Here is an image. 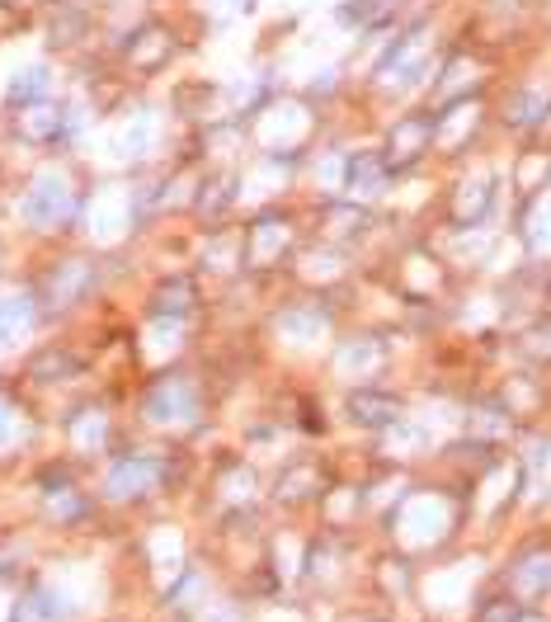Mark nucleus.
<instances>
[{
  "label": "nucleus",
  "instance_id": "1",
  "mask_svg": "<svg viewBox=\"0 0 551 622\" xmlns=\"http://www.w3.org/2000/svg\"><path fill=\"white\" fill-rule=\"evenodd\" d=\"M147 420L156 424H193L199 420V387H193L189 378H161L147 392Z\"/></svg>",
  "mask_w": 551,
  "mask_h": 622
},
{
  "label": "nucleus",
  "instance_id": "2",
  "mask_svg": "<svg viewBox=\"0 0 551 622\" xmlns=\"http://www.w3.org/2000/svg\"><path fill=\"white\" fill-rule=\"evenodd\" d=\"M71 203H76V193H71V185L62 180V175H39V180L29 185L24 193V222L33 226H57Z\"/></svg>",
  "mask_w": 551,
  "mask_h": 622
},
{
  "label": "nucleus",
  "instance_id": "3",
  "mask_svg": "<svg viewBox=\"0 0 551 622\" xmlns=\"http://www.w3.org/2000/svg\"><path fill=\"white\" fill-rule=\"evenodd\" d=\"M156 482H161V457L156 453H128L118 457L109 476H104V486H109L114 500H133V495H147Z\"/></svg>",
  "mask_w": 551,
  "mask_h": 622
},
{
  "label": "nucleus",
  "instance_id": "4",
  "mask_svg": "<svg viewBox=\"0 0 551 622\" xmlns=\"http://www.w3.org/2000/svg\"><path fill=\"white\" fill-rule=\"evenodd\" d=\"M430 137H434V123L430 118H401L396 128H391V137H386V166L391 170H401V166H415L420 156H424V147H430Z\"/></svg>",
  "mask_w": 551,
  "mask_h": 622
},
{
  "label": "nucleus",
  "instance_id": "5",
  "mask_svg": "<svg viewBox=\"0 0 551 622\" xmlns=\"http://www.w3.org/2000/svg\"><path fill=\"white\" fill-rule=\"evenodd\" d=\"M349 420L368 424V430H391V424H401V397L378 392V387H359L349 397Z\"/></svg>",
  "mask_w": 551,
  "mask_h": 622
},
{
  "label": "nucleus",
  "instance_id": "6",
  "mask_svg": "<svg viewBox=\"0 0 551 622\" xmlns=\"http://www.w3.org/2000/svg\"><path fill=\"white\" fill-rule=\"evenodd\" d=\"M386 156H353V161H349V175H345V189H349V199L353 203H378L382 199V193H386Z\"/></svg>",
  "mask_w": 551,
  "mask_h": 622
},
{
  "label": "nucleus",
  "instance_id": "7",
  "mask_svg": "<svg viewBox=\"0 0 551 622\" xmlns=\"http://www.w3.org/2000/svg\"><path fill=\"white\" fill-rule=\"evenodd\" d=\"M193 312H199V288H193V278H166L151 297L156 321H189Z\"/></svg>",
  "mask_w": 551,
  "mask_h": 622
},
{
  "label": "nucleus",
  "instance_id": "8",
  "mask_svg": "<svg viewBox=\"0 0 551 622\" xmlns=\"http://www.w3.org/2000/svg\"><path fill=\"white\" fill-rule=\"evenodd\" d=\"M509 580H513V590H519L523 599L551 594V552H528V557L509 571Z\"/></svg>",
  "mask_w": 551,
  "mask_h": 622
},
{
  "label": "nucleus",
  "instance_id": "9",
  "mask_svg": "<svg viewBox=\"0 0 551 622\" xmlns=\"http://www.w3.org/2000/svg\"><path fill=\"white\" fill-rule=\"evenodd\" d=\"M20 133L24 137H57L66 133V109H57V104H47V99H33L24 104V118H20Z\"/></svg>",
  "mask_w": 551,
  "mask_h": 622
},
{
  "label": "nucleus",
  "instance_id": "10",
  "mask_svg": "<svg viewBox=\"0 0 551 622\" xmlns=\"http://www.w3.org/2000/svg\"><path fill=\"white\" fill-rule=\"evenodd\" d=\"M490 189H495V180L490 175H476V180H467L457 189V203H453V212H457V222H481L486 218V208H490Z\"/></svg>",
  "mask_w": 551,
  "mask_h": 622
},
{
  "label": "nucleus",
  "instance_id": "11",
  "mask_svg": "<svg viewBox=\"0 0 551 622\" xmlns=\"http://www.w3.org/2000/svg\"><path fill=\"white\" fill-rule=\"evenodd\" d=\"M170 52H174V48H170V33H166V29H156V24H151V29H141L137 39L128 43L133 66H147V71L161 66V62L170 57Z\"/></svg>",
  "mask_w": 551,
  "mask_h": 622
},
{
  "label": "nucleus",
  "instance_id": "12",
  "mask_svg": "<svg viewBox=\"0 0 551 622\" xmlns=\"http://www.w3.org/2000/svg\"><path fill=\"white\" fill-rule=\"evenodd\" d=\"M29 326H33V302L29 297H0V349L24 340Z\"/></svg>",
  "mask_w": 551,
  "mask_h": 622
},
{
  "label": "nucleus",
  "instance_id": "13",
  "mask_svg": "<svg viewBox=\"0 0 551 622\" xmlns=\"http://www.w3.org/2000/svg\"><path fill=\"white\" fill-rule=\"evenodd\" d=\"M85 288H91V270L85 264H57V274L47 283V297H52V307H71Z\"/></svg>",
  "mask_w": 551,
  "mask_h": 622
},
{
  "label": "nucleus",
  "instance_id": "14",
  "mask_svg": "<svg viewBox=\"0 0 551 622\" xmlns=\"http://www.w3.org/2000/svg\"><path fill=\"white\" fill-rule=\"evenodd\" d=\"M547 109H551V99L542 91H519L509 99V123L513 128H538V123L547 118Z\"/></svg>",
  "mask_w": 551,
  "mask_h": 622
},
{
  "label": "nucleus",
  "instance_id": "15",
  "mask_svg": "<svg viewBox=\"0 0 551 622\" xmlns=\"http://www.w3.org/2000/svg\"><path fill=\"white\" fill-rule=\"evenodd\" d=\"M81 368V359L71 349H47V354H39V359L29 363V372L39 382H52V378H66V372H76Z\"/></svg>",
  "mask_w": 551,
  "mask_h": 622
},
{
  "label": "nucleus",
  "instance_id": "16",
  "mask_svg": "<svg viewBox=\"0 0 551 622\" xmlns=\"http://www.w3.org/2000/svg\"><path fill=\"white\" fill-rule=\"evenodd\" d=\"M66 609H62V599L52 594V590H33L29 603L20 609V622H62Z\"/></svg>",
  "mask_w": 551,
  "mask_h": 622
},
{
  "label": "nucleus",
  "instance_id": "17",
  "mask_svg": "<svg viewBox=\"0 0 551 622\" xmlns=\"http://www.w3.org/2000/svg\"><path fill=\"white\" fill-rule=\"evenodd\" d=\"M283 245H288V226L283 222H264V226H255V241H251V255L259 260V264H269Z\"/></svg>",
  "mask_w": 551,
  "mask_h": 622
},
{
  "label": "nucleus",
  "instance_id": "18",
  "mask_svg": "<svg viewBox=\"0 0 551 622\" xmlns=\"http://www.w3.org/2000/svg\"><path fill=\"white\" fill-rule=\"evenodd\" d=\"M43 91H47V66L39 62V66H29V71H20V76H14L10 99H14V104H29V99H43Z\"/></svg>",
  "mask_w": 551,
  "mask_h": 622
},
{
  "label": "nucleus",
  "instance_id": "19",
  "mask_svg": "<svg viewBox=\"0 0 551 622\" xmlns=\"http://www.w3.org/2000/svg\"><path fill=\"white\" fill-rule=\"evenodd\" d=\"M278 326L288 330V335H297V340H316V335L326 330V316L321 312H288Z\"/></svg>",
  "mask_w": 551,
  "mask_h": 622
},
{
  "label": "nucleus",
  "instance_id": "20",
  "mask_svg": "<svg viewBox=\"0 0 551 622\" xmlns=\"http://www.w3.org/2000/svg\"><path fill=\"white\" fill-rule=\"evenodd\" d=\"M368 218H363V208H349V203H340V208H330L326 212V226H330V236H359V226H363Z\"/></svg>",
  "mask_w": 551,
  "mask_h": 622
},
{
  "label": "nucleus",
  "instance_id": "21",
  "mask_svg": "<svg viewBox=\"0 0 551 622\" xmlns=\"http://www.w3.org/2000/svg\"><path fill=\"white\" fill-rule=\"evenodd\" d=\"M523 354H528V359H538V363H547V359H551V321L532 326V330L523 335Z\"/></svg>",
  "mask_w": 551,
  "mask_h": 622
},
{
  "label": "nucleus",
  "instance_id": "22",
  "mask_svg": "<svg viewBox=\"0 0 551 622\" xmlns=\"http://www.w3.org/2000/svg\"><path fill=\"white\" fill-rule=\"evenodd\" d=\"M382 14V0H345L340 6V24H368Z\"/></svg>",
  "mask_w": 551,
  "mask_h": 622
},
{
  "label": "nucleus",
  "instance_id": "23",
  "mask_svg": "<svg viewBox=\"0 0 551 622\" xmlns=\"http://www.w3.org/2000/svg\"><path fill=\"white\" fill-rule=\"evenodd\" d=\"M523 618V609L513 599H490V603H481V613H476V622H519Z\"/></svg>",
  "mask_w": 551,
  "mask_h": 622
},
{
  "label": "nucleus",
  "instance_id": "24",
  "mask_svg": "<svg viewBox=\"0 0 551 622\" xmlns=\"http://www.w3.org/2000/svg\"><path fill=\"white\" fill-rule=\"evenodd\" d=\"M471 434H509V415L505 411H476L471 415Z\"/></svg>",
  "mask_w": 551,
  "mask_h": 622
},
{
  "label": "nucleus",
  "instance_id": "25",
  "mask_svg": "<svg viewBox=\"0 0 551 622\" xmlns=\"http://www.w3.org/2000/svg\"><path fill=\"white\" fill-rule=\"evenodd\" d=\"M203 193H208V199H199V208H203L208 218H212V212H218V208H226V203H231V193H236V185H231V180H212Z\"/></svg>",
  "mask_w": 551,
  "mask_h": 622
},
{
  "label": "nucleus",
  "instance_id": "26",
  "mask_svg": "<svg viewBox=\"0 0 551 622\" xmlns=\"http://www.w3.org/2000/svg\"><path fill=\"white\" fill-rule=\"evenodd\" d=\"M532 245H538V251H551V203H542V212L532 218Z\"/></svg>",
  "mask_w": 551,
  "mask_h": 622
},
{
  "label": "nucleus",
  "instance_id": "27",
  "mask_svg": "<svg viewBox=\"0 0 551 622\" xmlns=\"http://www.w3.org/2000/svg\"><path fill=\"white\" fill-rule=\"evenodd\" d=\"M519 622H538V618H519Z\"/></svg>",
  "mask_w": 551,
  "mask_h": 622
}]
</instances>
